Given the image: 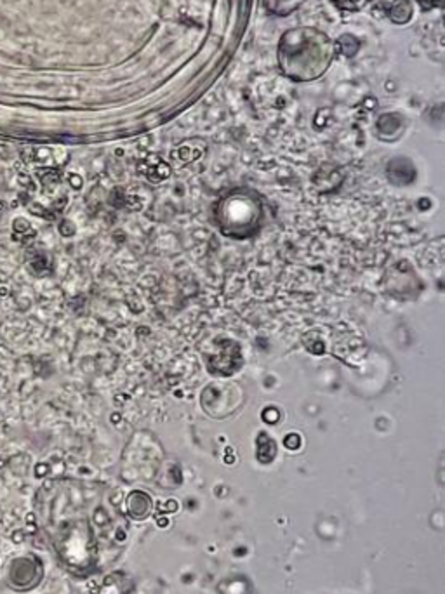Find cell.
Instances as JSON below:
<instances>
[{
  "label": "cell",
  "mask_w": 445,
  "mask_h": 594,
  "mask_svg": "<svg viewBox=\"0 0 445 594\" xmlns=\"http://www.w3.org/2000/svg\"><path fill=\"white\" fill-rule=\"evenodd\" d=\"M332 2H336V4L339 5V7L350 9V11H353V9L362 7V5L365 4L367 0H332Z\"/></svg>",
  "instance_id": "obj_1"
},
{
  "label": "cell",
  "mask_w": 445,
  "mask_h": 594,
  "mask_svg": "<svg viewBox=\"0 0 445 594\" xmlns=\"http://www.w3.org/2000/svg\"><path fill=\"white\" fill-rule=\"evenodd\" d=\"M2 209H4V203H2V202H0V210H2Z\"/></svg>",
  "instance_id": "obj_2"
}]
</instances>
